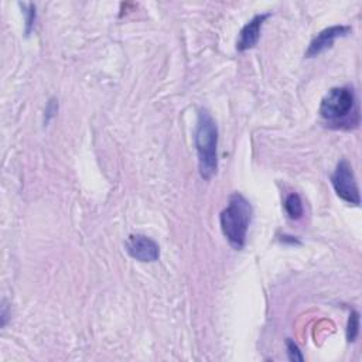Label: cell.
I'll return each mask as SVG.
<instances>
[{"mask_svg": "<svg viewBox=\"0 0 362 362\" xmlns=\"http://www.w3.org/2000/svg\"><path fill=\"white\" fill-rule=\"evenodd\" d=\"M195 148L198 154V170L202 180L209 181L218 168V126L206 109H199L195 134Z\"/></svg>", "mask_w": 362, "mask_h": 362, "instance_id": "obj_1", "label": "cell"}, {"mask_svg": "<svg viewBox=\"0 0 362 362\" xmlns=\"http://www.w3.org/2000/svg\"><path fill=\"white\" fill-rule=\"evenodd\" d=\"M252 214L250 202L240 192H233L219 215L222 233L235 250H240L245 246Z\"/></svg>", "mask_w": 362, "mask_h": 362, "instance_id": "obj_2", "label": "cell"}, {"mask_svg": "<svg viewBox=\"0 0 362 362\" xmlns=\"http://www.w3.org/2000/svg\"><path fill=\"white\" fill-rule=\"evenodd\" d=\"M356 96L352 88L335 86L321 99L318 113L328 122H338L345 119L354 110Z\"/></svg>", "mask_w": 362, "mask_h": 362, "instance_id": "obj_3", "label": "cell"}, {"mask_svg": "<svg viewBox=\"0 0 362 362\" xmlns=\"http://www.w3.org/2000/svg\"><path fill=\"white\" fill-rule=\"evenodd\" d=\"M331 184L337 195L348 204L359 205V188L352 170V165L346 160H341L334 173L331 174Z\"/></svg>", "mask_w": 362, "mask_h": 362, "instance_id": "obj_4", "label": "cell"}, {"mask_svg": "<svg viewBox=\"0 0 362 362\" xmlns=\"http://www.w3.org/2000/svg\"><path fill=\"white\" fill-rule=\"evenodd\" d=\"M126 252L136 260L151 263L160 257L158 243L146 235H130L126 240Z\"/></svg>", "mask_w": 362, "mask_h": 362, "instance_id": "obj_5", "label": "cell"}, {"mask_svg": "<svg viewBox=\"0 0 362 362\" xmlns=\"http://www.w3.org/2000/svg\"><path fill=\"white\" fill-rule=\"evenodd\" d=\"M351 33V27L349 25H331L324 28L322 31H320L310 42L307 51H305V58H314L318 57L320 54L325 52L327 49H329L335 40L345 37Z\"/></svg>", "mask_w": 362, "mask_h": 362, "instance_id": "obj_6", "label": "cell"}, {"mask_svg": "<svg viewBox=\"0 0 362 362\" xmlns=\"http://www.w3.org/2000/svg\"><path fill=\"white\" fill-rule=\"evenodd\" d=\"M270 17V13H263V14H256L253 18H250L239 31L238 41H236V49L243 52L250 48H253L260 37V30L266 18Z\"/></svg>", "mask_w": 362, "mask_h": 362, "instance_id": "obj_7", "label": "cell"}, {"mask_svg": "<svg viewBox=\"0 0 362 362\" xmlns=\"http://www.w3.org/2000/svg\"><path fill=\"white\" fill-rule=\"evenodd\" d=\"M284 209L287 212V215L291 218V219H300L303 216V201L300 198L298 194L296 192H291L286 197V201H284Z\"/></svg>", "mask_w": 362, "mask_h": 362, "instance_id": "obj_8", "label": "cell"}, {"mask_svg": "<svg viewBox=\"0 0 362 362\" xmlns=\"http://www.w3.org/2000/svg\"><path fill=\"white\" fill-rule=\"evenodd\" d=\"M359 332V314L358 311H351L349 318H348V325H346V339L348 342H354L355 338L358 337Z\"/></svg>", "mask_w": 362, "mask_h": 362, "instance_id": "obj_9", "label": "cell"}, {"mask_svg": "<svg viewBox=\"0 0 362 362\" xmlns=\"http://www.w3.org/2000/svg\"><path fill=\"white\" fill-rule=\"evenodd\" d=\"M286 346H287V356H288L290 361H294V362H303L304 361V356H303L300 348L297 346V344L293 339L287 338L286 339Z\"/></svg>", "mask_w": 362, "mask_h": 362, "instance_id": "obj_10", "label": "cell"}, {"mask_svg": "<svg viewBox=\"0 0 362 362\" xmlns=\"http://www.w3.org/2000/svg\"><path fill=\"white\" fill-rule=\"evenodd\" d=\"M23 7L25 8L24 10V16H25V33L28 34L33 24H34V20H35V6L33 3H28V4H23Z\"/></svg>", "mask_w": 362, "mask_h": 362, "instance_id": "obj_11", "label": "cell"}]
</instances>
